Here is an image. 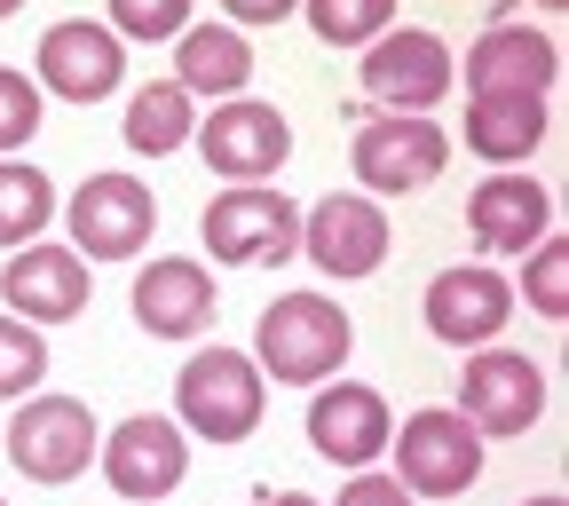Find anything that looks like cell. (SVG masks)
Returning a JSON list of instances; mask_svg holds the SVG:
<instances>
[{"label":"cell","mask_w":569,"mask_h":506,"mask_svg":"<svg viewBox=\"0 0 569 506\" xmlns=\"http://www.w3.org/2000/svg\"><path fill=\"white\" fill-rule=\"evenodd\" d=\"M348 348H356V325H348V309L332 294H277L261 309L246 356L277 388H317V380H332L348 365Z\"/></svg>","instance_id":"6da1fadb"},{"label":"cell","mask_w":569,"mask_h":506,"mask_svg":"<svg viewBox=\"0 0 569 506\" xmlns=\"http://www.w3.org/2000/svg\"><path fill=\"white\" fill-rule=\"evenodd\" d=\"M269 411V380L246 348H198L190 365L174 373V427L198 444H246Z\"/></svg>","instance_id":"7a4b0ae2"},{"label":"cell","mask_w":569,"mask_h":506,"mask_svg":"<svg viewBox=\"0 0 569 506\" xmlns=\"http://www.w3.org/2000/svg\"><path fill=\"white\" fill-rule=\"evenodd\" d=\"M9 467L24 475V483H80L88 475V459H96V444H103V427H96V411L80 404V396H56V388H32V396H17V411H9Z\"/></svg>","instance_id":"3957f363"},{"label":"cell","mask_w":569,"mask_h":506,"mask_svg":"<svg viewBox=\"0 0 569 506\" xmlns=\"http://www.w3.org/2000/svg\"><path fill=\"white\" fill-rule=\"evenodd\" d=\"M198 238L222 269H269V261H293L301 246V206L284 190H261V182H238L222 190L206 214H198Z\"/></svg>","instance_id":"277c9868"},{"label":"cell","mask_w":569,"mask_h":506,"mask_svg":"<svg viewBox=\"0 0 569 506\" xmlns=\"http://www.w3.org/2000/svg\"><path fill=\"white\" fill-rule=\"evenodd\" d=\"M356 56H365V63H356V80H365V96L380 111H436L459 88V63H451L443 32H427V24H388L380 40H365Z\"/></svg>","instance_id":"5b68a950"},{"label":"cell","mask_w":569,"mask_h":506,"mask_svg":"<svg viewBox=\"0 0 569 506\" xmlns=\"http://www.w3.org/2000/svg\"><path fill=\"white\" fill-rule=\"evenodd\" d=\"M356 182L372 198H411L451 167V135L436 127V111H380L356 127Z\"/></svg>","instance_id":"8992f818"},{"label":"cell","mask_w":569,"mask_h":506,"mask_svg":"<svg viewBox=\"0 0 569 506\" xmlns=\"http://www.w3.org/2000/svg\"><path fill=\"white\" fill-rule=\"evenodd\" d=\"M63 222H71V254L80 261H134L159 230V198L134 175H88L63 198Z\"/></svg>","instance_id":"52a82bcc"},{"label":"cell","mask_w":569,"mask_h":506,"mask_svg":"<svg viewBox=\"0 0 569 506\" xmlns=\"http://www.w3.org/2000/svg\"><path fill=\"white\" fill-rule=\"evenodd\" d=\"M388 459H396V483L411 498H459V490L482 483V436L443 404L411 411L403 436H388Z\"/></svg>","instance_id":"ba28073f"},{"label":"cell","mask_w":569,"mask_h":506,"mask_svg":"<svg viewBox=\"0 0 569 506\" xmlns=\"http://www.w3.org/2000/svg\"><path fill=\"white\" fill-rule=\"evenodd\" d=\"M32 80H40V96L88 111V103L119 96V80H127V40H119L111 24H96V17H63V24H48L40 48H32Z\"/></svg>","instance_id":"9c48e42d"},{"label":"cell","mask_w":569,"mask_h":506,"mask_svg":"<svg viewBox=\"0 0 569 506\" xmlns=\"http://www.w3.org/2000/svg\"><path fill=\"white\" fill-rule=\"evenodd\" d=\"M293 261H317L332 285H356L388 261V206L372 190H332L301 214V246Z\"/></svg>","instance_id":"30bf717a"},{"label":"cell","mask_w":569,"mask_h":506,"mask_svg":"<svg viewBox=\"0 0 569 506\" xmlns=\"http://www.w3.org/2000/svg\"><path fill=\"white\" fill-rule=\"evenodd\" d=\"M96 467H103V483H111L119 498L159 506V498H174L182 475H190V436H182L167 411H127L111 436L96 444Z\"/></svg>","instance_id":"8fae6325"},{"label":"cell","mask_w":569,"mask_h":506,"mask_svg":"<svg viewBox=\"0 0 569 506\" xmlns=\"http://www.w3.org/2000/svg\"><path fill=\"white\" fill-rule=\"evenodd\" d=\"M546 411V373L530 365L522 348H467V380H459V419L475 436H530Z\"/></svg>","instance_id":"7c38bea8"},{"label":"cell","mask_w":569,"mask_h":506,"mask_svg":"<svg viewBox=\"0 0 569 506\" xmlns=\"http://www.w3.org/2000/svg\"><path fill=\"white\" fill-rule=\"evenodd\" d=\"M198 159L222 175V182H269L284 159H293V127H284L277 103H253V96H222L213 119L190 127Z\"/></svg>","instance_id":"4fadbf2b"},{"label":"cell","mask_w":569,"mask_h":506,"mask_svg":"<svg viewBox=\"0 0 569 506\" xmlns=\"http://www.w3.org/2000/svg\"><path fill=\"white\" fill-rule=\"evenodd\" d=\"M388 436H396V411H388V396L380 388H365V380H317V396H309V452L325 459V467H372V459H388Z\"/></svg>","instance_id":"5bb4252c"},{"label":"cell","mask_w":569,"mask_h":506,"mask_svg":"<svg viewBox=\"0 0 569 506\" xmlns=\"http://www.w3.org/2000/svg\"><path fill=\"white\" fill-rule=\"evenodd\" d=\"M427 333L443 348H482L515 325V285L498 277L490 261H459V269H436L427 277V301H419Z\"/></svg>","instance_id":"9a60e30c"},{"label":"cell","mask_w":569,"mask_h":506,"mask_svg":"<svg viewBox=\"0 0 569 506\" xmlns=\"http://www.w3.org/2000/svg\"><path fill=\"white\" fill-rule=\"evenodd\" d=\"M0 301L24 325H71V317H88V261L71 246L32 238V246H17L0 261Z\"/></svg>","instance_id":"2e32d148"},{"label":"cell","mask_w":569,"mask_h":506,"mask_svg":"<svg viewBox=\"0 0 569 506\" xmlns=\"http://www.w3.org/2000/svg\"><path fill=\"white\" fill-rule=\"evenodd\" d=\"M134 325L151 340H198L213 325V269L190 254H159L151 269H134Z\"/></svg>","instance_id":"e0dca14e"},{"label":"cell","mask_w":569,"mask_h":506,"mask_svg":"<svg viewBox=\"0 0 569 506\" xmlns=\"http://www.w3.org/2000/svg\"><path fill=\"white\" fill-rule=\"evenodd\" d=\"M553 80H561L553 32L482 24V40L467 48V96H553Z\"/></svg>","instance_id":"ac0fdd59"},{"label":"cell","mask_w":569,"mask_h":506,"mask_svg":"<svg viewBox=\"0 0 569 506\" xmlns=\"http://www.w3.org/2000/svg\"><path fill=\"white\" fill-rule=\"evenodd\" d=\"M467 230H475L482 254H530V246L553 230V190L530 182V175H515V167H498V175L475 182V198H467Z\"/></svg>","instance_id":"d6986e66"},{"label":"cell","mask_w":569,"mask_h":506,"mask_svg":"<svg viewBox=\"0 0 569 506\" xmlns=\"http://www.w3.org/2000/svg\"><path fill=\"white\" fill-rule=\"evenodd\" d=\"M246 80H253L246 24H182V32H174V88H182L190 103L246 96Z\"/></svg>","instance_id":"ffe728a7"},{"label":"cell","mask_w":569,"mask_h":506,"mask_svg":"<svg viewBox=\"0 0 569 506\" xmlns=\"http://www.w3.org/2000/svg\"><path fill=\"white\" fill-rule=\"evenodd\" d=\"M553 135L546 96H467V151L482 167H522Z\"/></svg>","instance_id":"44dd1931"},{"label":"cell","mask_w":569,"mask_h":506,"mask_svg":"<svg viewBox=\"0 0 569 506\" xmlns=\"http://www.w3.org/2000/svg\"><path fill=\"white\" fill-rule=\"evenodd\" d=\"M190 127H198V103L174 88V80H151V88H134L127 96V151L134 159H174L182 142H190Z\"/></svg>","instance_id":"7402d4cb"},{"label":"cell","mask_w":569,"mask_h":506,"mask_svg":"<svg viewBox=\"0 0 569 506\" xmlns=\"http://www.w3.org/2000/svg\"><path fill=\"white\" fill-rule=\"evenodd\" d=\"M56 222V182L40 175V167H24V151L17 159H0V246H32L40 230Z\"/></svg>","instance_id":"603a6c76"},{"label":"cell","mask_w":569,"mask_h":506,"mask_svg":"<svg viewBox=\"0 0 569 506\" xmlns=\"http://www.w3.org/2000/svg\"><path fill=\"white\" fill-rule=\"evenodd\" d=\"M515 301H530V317H546V325H569V238L561 230H546L522 254V294Z\"/></svg>","instance_id":"cb8c5ba5"},{"label":"cell","mask_w":569,"mask_h":506,"mask_svg":"<svg viewBox=\"0 0 569 506\" xmlns=\"http://www.w3.org/2000/svg\"><path fill=\"white\" fill-rule=\"evenodd\" d=\"M293 17H309V32L325 48H365L396 24V0H301Z\"/></svg>","instance_id":"d4e9b609"},{"label":"cell","mask_w":569,"mask_h":506,"mask_svg":"<svg viewBox=\"0 0 569 506\" xmlns=\"http://www.w3.org/2000/svg\"><path fill=\"white\" fill-rule=\"evenodd\" d=\"M48 380V340L24 317H0V404H17Z\"/></svg>","instance_id":"484cf974"},{"label":"cell","mask_w":569,"mask_h":506,"mask_svg":"<svg viewBox=\"0 0 569 506\" xmlns=\"http://www.w3.org/2000/svg\"><path fill=\"white\" fill-rule=\"evenodd\" d=\"M103 24L134 48H159L190 24V0H103Z\"/></svg>","instance_id":"4316f807"},{"label":"cell","mask_w":569,"mask_h":506,"mask_svg":"<svg viewBox=\"0 0 569 506\" xmlns=\"http://www.w3.org/2000/svg\"><path fill=\"white\" fill-rule=\"evenodd\" d=\"M40 80L32 71H17V63H0V159H17L24 142L40 135Z\"/></svg>","instance_id":"83f0119b"},{"label":"cell","mask_w":569,"mask_h":506,"mask_svg":"<svg viewBox=\"0 0 569 506\" xmlns=\"http://www.w3.org/2000/svg\"><path fill=\"white\" fill-rule=\"evenodd\" d=\"M332 506H411V490H403L396 475H380V467H356V475L340 483Z\"/></svg>","instance_id":"f1b7e54d"},{"label":"cell","mask_w":569,"mask_h":506,"mask_svg":"<svg viewBox=\"0 0 569 506\" xmlns=\"http://www.w3.org/2000/svg\"><path fill=\"white\" fill-rule=\"evenodd\" d=\"M293 9H301V0H222V17H230V24H284Z\"/></svg>","instance_id":"f546056e"},{"label":"cell","mask_w":569,"mask_h":506,"mask_svg":"<svg viewBox=\"0 0 569 506\" xmlns=\"http://www.w3.org/2000/svg\"><path fill=\"white\" fill-rule=\"evenodd\" d=\"M253 506H317L309 490H269V498H253Z\"/></svg>","instance_id":"4dcf8cb0"},{"label":"cell","mask_w":569,"mask_h":506,"mask_svg":"<svg viewBox=\"0 0 569 506\" xmlns=\"http://www.w3.org/2000/svg\"><path fill=\"white\" fill-rule=\"evenodd\" d=\"M522 506H569V498H553V490H546V498H522Z\"/></svg>","instance_id":"1f68e13d"},{"label":"cell","mask_w":569,"mask_h":506,"mask_svg":"<svg viewBox=\"0 0 569 506\" xmlns=\"http://www.w3.org/2000/svg\"><path fill=\"white\" fill-rule=\"evenodd\" d=\"M17 9H24V0H0V24H9V17H17Z\"/></svg>","instance_id":"d6a6232c"},{"label":"cell","mask_w":569,"mask_h":506,"mask_svg":"<svg viewBox=\"0 0 569 506\" xmlns=\"http://www.w3.org/2000/svg\"><path fill=\"white\" fill-rule=\"evenodd\" d=\"M538 9H569V0H538Z\"/></svg>","instance_id":"836d02e7"},{"label":"cell","mask_w":569,"mask_h":506,"mask_svg":"<svg viewBox=\"0 0 569 506\" xmlns=\"http://www.w3.org/2000/svg\"><path fill=\"white\" fill-rule=\"evenodd\" d=\"M0 506H9V498H0Z\"/></svg>","instance_id":"e575fe53"}]
</instances>
